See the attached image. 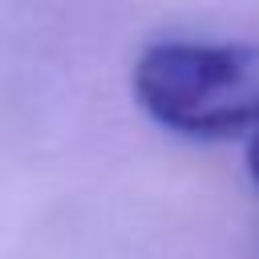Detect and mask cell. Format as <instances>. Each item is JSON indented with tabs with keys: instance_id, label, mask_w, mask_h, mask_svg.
<instances>
[{
	"instance_id": "obj_2",
	"label": "cell",
	"mask_w": 259,
	"mask_h": 259,
	"mask_svg": "<svg viewBox=\"0 0 259 259\" xmlns=\"http://www.w3.org/2000/svg\"><path fill=\"white\" fill-rule=\"evenodd\" d=\"M247 174L259 186V134H251V142H247Z\"/></svg>"
},
{
	"instance_id": "obj_1",
	"label": "cell",
	"mask_w": 259,
	"mask_h": 259,
	"mask_svg": "<svg viewBox=\"0 0 259 259\" xmlns=\"http://www.w3.org/2000/svg\"><path fill=\"white\" fill-rule=\"evenodd\" d=\"M134 97L186 138L259 134V45L166 36L138 53Z\"/></svg>"
}]
</instances>
